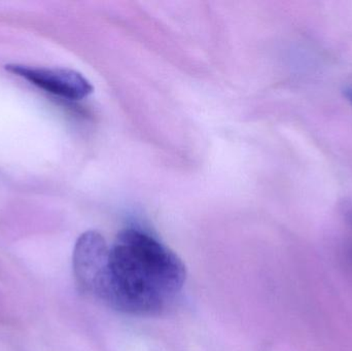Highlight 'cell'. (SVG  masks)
Wrapping results in <instances>:
<instances>
[{"label": "cell", "mask_w": 352, "mask_h": 351, "mask_svg": "<svg viewBox=\"0 0 352 351\" xmlns=\"http://www.w3.org/2000/svg\"><path fill=\"white\" fill-rule=\"evenodd\" d=\"M186 278L169 247L144 231L126 229L109 245L99 301L128 315H159L175 302Z\"/></svg>", "instance_id": "obj_1"}, {"label": "cell", "mask_w": 352, "mask_h": 351, "mask_svg": "<svg viewBox=\"0 0 352 351\" xmlns=\"http://www.w3.org/2000/svg\"><path fill=\"white\" fill-rule=\"evenodd\" d=\"M344 96L346 97L347 100L352 104V86L344 89Z\"/></svg>", "instance_id": "obj_4"}, {"label": "cell", "mask_w": 352, "mask_h": 351, "mask_svg": "<svg viewBox=\"0 0 352 351\" xmlns=\"http://www.w3.org/2000/svg\"><path fill=\"white\" fill-rule=\"evenodd\" d=\"M6 69L28 80L37 88L69 100H80L93 92L91 82L80 72L67 68L31 67L8 64Z\"/></svg>", "instance_id": "obj_3"}, {"label": "cell", "mask_w": 352, "mask_h": 351, "mask_svg": "<svg viewBox=\"0 0 352 351\" xmlns=\"http://www.w3.org/2000/svg\"><path fill=\"white\" fill-rule=\"evenodd\" d=\"M109 245L96 231H88L76 241L72 257L78 290L99 300L107 274Z\"/></svg>", "instance_id": "obj_2"}]
</instances>
